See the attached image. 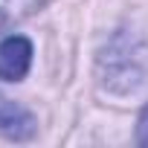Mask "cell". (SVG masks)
<instances>
[{"label":"cell","mask_w":148,"mask_h":148,"mask_svg":"<svg viewBox=\"0 0 148 148\" xmlns=\"http://www.w3.org/2000/svg\"><path fill=\"white\" fill-rule=\"evenodd\" d=\"M32 64V44L23 35H12L0 41V79L3 82H21Z\"/></svg>","instance_id":"cell-1"},{"label":"cell","mask_w":148,"mask_h":148,"mask_svg":"<svg viewBox=\"0 0 148 148\" xmlns=\"http://www.w3.org/2000/svg\"><path fill=\"white\" fill-rule=\"evenodd\" d=\"M0 131L12 139H26L35 131V119L18 102H9V99L0 96Z\"/></svg>","instance_id":"cell-2"},{"label":"cell","mask_w":148,"mask_h":148,"mask_svg":"<svg viewBox=\"0 0 148 148\" xmlns=\"http://www.w3.org/2000/svg\"><path fill=\"white\" fill-rule=\"evenodd\" d=\"M136 142H139V145H148V108H145L142 116H139V125H136Z\"/></svg>","instance_id":"cell-3"}]
</instances>
